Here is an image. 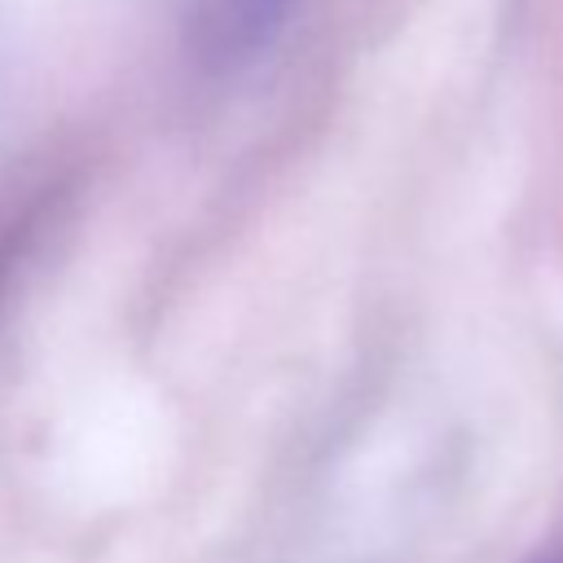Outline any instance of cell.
<instances>
[{"label":"cell","mask_w":563,"mask_h":563,"mask_svg":"<svg viewBox=\"0 0 563 563\" xmlns=\"http://www.w3.org/2000/svg\"><path fill=\"white\" fill-rule=\"evenodd\" d=\"M295 0H224L211 18V48L220 57H246L260 40H268Z\"/></svg>","instance_id":"6da1fadb"},{"label":"cell","mask_w":563,"mask_h":563,"mask_svg":"<svg viewBox=\"0 0 563 563\" xmlns=\"http://www.w3.org/2000/svg\"><path fill=\"white\" fill-rule=\"evenodd\" d=\"M537 563H563V545H559V550H550V554H541Z\"/></svg>","instance_id":"7a4b0ae2"}]
</instances>
